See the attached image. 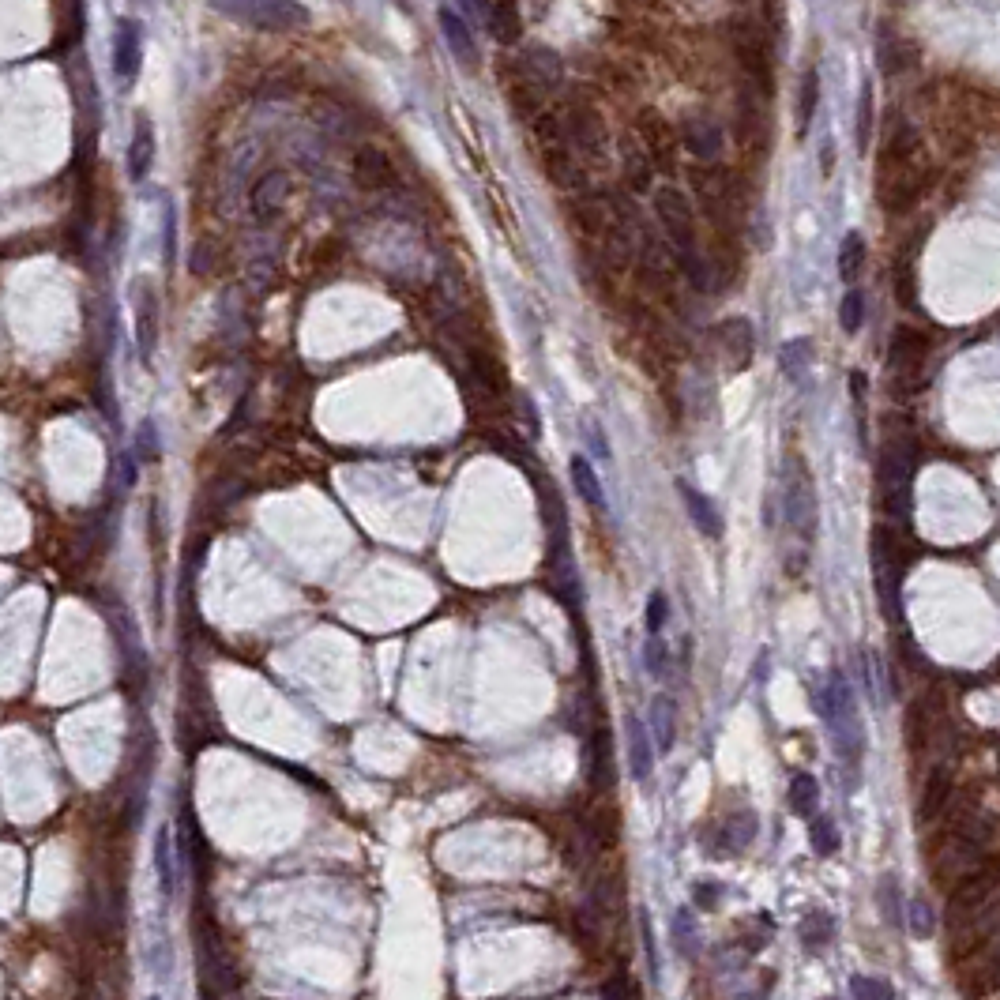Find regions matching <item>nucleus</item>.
Instances as JSON below:
<instances>
[{"mask_svg": "<svg viewBox=\"0 0 1000 1000\" xmlns=\"http://www.w3.org/2000/svg\"><path fill=\"white\" fill-rule=\"evenodd\" d=\"M655 215L662 222L666 234V249H670L673 264L685 271V279L696 290L711 286V267H707L704 252H700V237H696V222H692V204L685 200V192L662 185L655 192Z\"/></svg>", "mask_w": 1000, "mask_h": 1000, "instance_id": "nucleus-1", "label": "nucleus"}, {"mask_svg": "<svg viewBox=\"0 0 1000 1000\" xmlns=\"http://www.w3.org/2000/svg\"><path fill=\"white\" fill-rule=\"evenodd\" d=\"M914 440L888 437L876 459V489H880V508L895 531H907L914 516Z\"/></svg>", "mask_w": 1000, "mask_h": 1000, "instance_id": "nucleus-2", "label": "nucleus"}, {"mask_svg": "<svg viewBox=\"0 0 1000 1000\" xmlns=\"http://www.w3.org/2000/svg\"><path fill=\"white\" fill-rule=\"evenodd\" d=\"M816 711H820V719L828 722L839 760L850 767H858L861 752H865V734H861L854 688H850V681H846L843 673H831L828 681H824V688L816 692Z\"/></svg>", "mask_w": 1000, "mask_h": 1000, "instance_id": "nucleus-3", "label": "nucleus"}, {"mask_svg": "<svg viewBox=\"0 0 1000 1000\" xmlns=\"http://www.w3.org/2000/svg\"><path fill=\"white\" fill-rule=\"evenodd\" d=\"M207 4L230 23L267 34L297 31L309 23V8H301L297 0H207Z\"/></svg>", "mask_w": 1000, "mask_h": 1000, "instance_id": "nucleus-4", "label": "nucleus"}, {"mask_svg": "<svg viewBox=\"0 0 1000 1000\" xmlns=\"http://www.w3.org/2000/svg\"><path fill=\"white\" fill-rule=\"evenodd\" d=\"M873 579L884 617L899 621V613H903V546L895 538V527H880L873 534Z\"/></svg>", "mask_w": 1000, "mask_h": 1000, "instance_id": "nucleus-5", "label": "nucleus"}, {"mask_svg": "<svg viewBox=\"0 0 1000 1000\" xmlns=\"http://www.w3.org/2000/svg\"><path fill=\"white\" fill-rule=\"evenodd\" d=\"M1000 891V873L997 869H978V873L963 876L959 884H955L952 899H948V910H944V922L948 929H967L974 925L978 918L985 914H993V899H997Z\"/></svg>", "mask_w": 1000, "mask_h": 1000, "instance_id": "nucleus-6", "label": "nucleus"}, {"mask_svg": "<svg viewBox=\"0 0 1000 1000\" xmlns=\"http://www.w3.org/2000/svg\"><path fill=\"white\" fill-rule=\"evenodd\" d=\"M782 516L790 523V531L797 538H805V542H813L816 534V489H813V478H809V470L801 467V463H790L786 470V485H782Z\"/></svg>", "mask_w": 1000, "mask_h": 1000, "instance_id": "nucleus-7", "label": "nucleus"}, {"mask_svg": "<svg viewBox=\"0 0 1000 1000\" xmlns=\"http://www.w3.org/2000/svg\"><path fill=\"white\" fill-rule=\"evenodd\" d=\"M925 361H929V339L914 328H899L891 335L888 350V373L891 384L899 391H914L925 376Z\"/></svg>", "mask_w": 1000, "mask_h": 1000, "instance_id": "nucleus-8", "label": "nucleus"}, {"mask_svg": "<svg viewBox=\"0 0 1000 1000\" xmlns=\"http://www.w3.org/2000/svg\"><path fill=\"white\" fill-rule=\"evenodd\" d=\"M196 955H200V974L207 978L204 993H234L237 985H241V974H237L234 959L222 952V944L215 937L200 933Z\"/></svg>", "mask_w": 1000, "mask_h": 1000, "instance_id": "nucleus-9", "label": "nucleus"}, {"mask_svg": "<svg viewBox=\"0 0 1000 1000\" xmlns=\"http://www.w3.org/2000/svg\"><path fill=\"white\" fill-rule=\"evenodd\" d=\"M564 117H568V136H572L579 158H606V143H610L606 125L591 106H572V110H564Z\"/></svg>", "mask_w": 1000, "mask_h": 1000, "instance_id": "nucleus-10", "label": "nucleus"}, {"mask_svg": "<svg viewBox=\"0 0 1000 1000\" xmlns=\"http://www.w3.org/2000/svg\"><path fill=\"white\" fill-rule=\"evenodd\" d=\"M143 64V31L136 19H121L117 23V38H113V72L121 83H132L140 76Z\"/></svg>", "mask_w": 1000, "mask_h": 1000, "instance_id": "nucleus-11", "label": "nucleus"}, {"mask_svg": "<svg viewBox=\"0 0 1000 1000\" xmlns=\"http://www.w3.org/2000/svg\"><path fill=\"white\" fill-rule=\"evenodd\" d=\"M132 305H136V350H140V361L151 365L155 358V343H158V297L155 290L140 282L132 290Z\"/></svg>", "mask_w": 1000, "mask_h": 1000, "instance_id": "nucleus-12", "label": "nucleus"}, {"mask_svg": "<svg viewBox=\"0 0 1000 1000\" xmlns=\"http://www.w3.org/2000/svg\"><path fill=\"white\" fill-rule=\"evenodd\" d=\"M561 76H564V64L561 57L553 53V49H527L523 53V61H519V79L523 83H531L534 91H557L561 87Z\"/></svg>", "mask_w": 1000, "mask_h": 1000, "instance_id": "nucleus-13", "label": "nucleus"}, {"mask_svg": "<svg viewBox=\"0 0 1000 1000\" xmlns=\"http://www.w3.org/2000/svg\"><path fill=\"white\" fill-rule=\"evenodd\" d=\"M286 200H290V177H286L282 170L264 173V177H260L249 192V207L260 222L275 219L282 207H286Z\"/></svg>", "mask_w": 1000, "mask_h": 1000, "instance_id": "nucleus-14", "label": "nucleus"}, {"mask_svg": "<svg viewBox=\"0 0 1000 1000\" xmlns=\"http://www.w3.org/2000/svg\"><path fill=\"white\" fill-rule=\"evenodd\" d=\"M440 31H444V42L452 49V57L463 64V68H474V64H478V46H474V34H470L467 19L459 16V12H452L448 4L440 8Z\"/></svg>", "mask_w": 1000, "mask_h": 1000, "instance_id": "nucleus-15", "label": "nucleus"}, {"mask_svg": "<svg viewBox=\"0 0 1000 1000\" xmlns=\"http://www.w3.org/2000/svg\"><path fill=\"white\" fill-rule=\"evenodd\" d=\"M715 339H719L722 354H726V365H730L734 373H741L752 358V328L749 324H745V320H726V324L715 328Z\"/></svg>", "mask_w": 1000, "mask_h": 1000, "instance_id": "nucleus-16", "label": "nucleus"}, {"mask_svg": "<svg viewBox=\"0 0 1000 1000\" xmlns=\"http://www.w3.org/2000/svg\"><path fill=\"white\" fill-rule=\"evenodd\" d=\"M354 177H358L361 188H388L395 181V166H391V158L384 151L361 147L354 155Z\"/></svg>", "mask_w": 1000, "mask_h": 1000, "instance_id": "nucleus-17", "label": "nucleus"}, {"mask_svg": "<svg viewBox=\"0 0 1000 1000\" xmlns=\"http://www.w3.org/2000/svg\"><path fill=\"white\" fill-rule=\"evenodd\" d=\"M151 162H155V128H151L147 117H140L136 132H132V143H128V177L143 181L151 173Z\"/></svg>", "mask_w": 1000, "mask_h": 1000, "instance_id": "nucleus-18", "label": "nucleus"}, {"mask_svg": "<svg viewBox=\"0 0 1000 1000\" xmlns=\"http://www.w3.org/2000/svg\"><path fill=\"white\" fill-rule=\"evenodd\" d=\"M685 143L700 162H715L722 155V128L707 117H692L685 125Z\"/></svg>", "mask_w": 1000, "mask_h": 1000, "instance_id": "nucleus-19", "label": "nucleus"}, {"mask_svg": "<svg viewBox=\"0 0 1000 1000\" xmlns=\"http://www.w3.org/2000/svg\"><path fill=\"white\" fill-rule=\"evenodd\" d=\"M651 764H655V749H651V734L640 719H628V767H632V779L643 782L651 775Z\"/></svg>", "mask_w": 1000, "mask_h": 1000, "instance_id": "nucleus-20", "label": "nucleus"}, {"mask_svg": "<svg viewBox=\"0 0 1000 1000\" xmlns=\"http://www.w3.org/2000/svg\"><path fill=\"white\" fill-rule=\"evenodd\" d=\"M677 489H681V500H685V508H688V516H692V523L700 527V531L707 534V538H719L722 534V519H719V512H715V504L700 493V489H692L688 482H677Z\"/></svg>", "mask_w": 1000, "mask_h": 1000, "instance_id": "nucleus-21", "label": "nucleus"}, {"mask_svg": "<svg viewBox=\"0 0 1000 1000\" xmlns=\"http://www.w3.org/2000/svg\"><path fill=\"white\" fill-rule=\"evenodd\" d=\"M752 839H756V816L752 813H734L722 820L719 828V850L722 854H741L749 850Z\"/></svg>", "mask_w": 1000, "mask_h": 1000, "instance_id": "nucleus-22", "label": "nucleus"}, {"mask_svg": "<svg viewBox=\"0 0 1000 1000\" xmlns=\"http://www.w3.org/2000/svg\"><path fill=\"white\" fill-rule=\"evenodd\" d=\"M485 27L497 42H516L519 38V16H516V0H489L485 4Z\"/></svg>", "mask_w": 1000, "mask_h": 1000, "instance_id": "nucleus-23", "label": "nucleus"}, {"mask_svg": "<svg viewBox=\"0 0 1000 1000\" xmlns=\"http://www.w3.org/2000/svg\"><path fill=\"white\" fill-rule=\"evenodd\" d=\"M621 158H625L628 185L636 188V192L651 188V177H655V155H651V151H647L640 140H628L625 151H621Z\"/></svg>", "mask_w": 1000, "mask_h": 1000, "instance_id": "nucleus-24", "label": "nucleus"}, {"mask_svg": "<svg viewBox=\"0 0 1000 1000\" xmlns=\"http://www.w3.org/2000/svg\"><path fill=\"white\" fill-rule=\"evenodd\" d=\"M572 485H576V493L591 508H606V493H602V482H598L594 467L587 463V455H572Z\"/></svg>", "mask_w": 1000, "mask_h": 1000, "instance_id": "nucleus-25", "label": "nucleus"}, {"mask_svg": "<svg viewBox=\"0 0 1000 1000\" xmlns=\"http://www.w3.org/2000/svg\"><path fill=\"white\" fill-rule=\"evenodd\" d=\"M861 267H865V237H861L858 230H850V234L843 237V245H839V279H843L846 286H854L861 275Z\"/></svg>", "mask_w": 1000, "mask_h": 1000, "instance_id": "nucleus-26", "label": "nucleus"}, {"mask_svg": "<svg viewBox=\"0 0 1000 1000\" xmlns=\"http://www.w3.org/2000/svg\"><path fill=\"white\" fill-rule=\"evenodd\" d=\"M820 106V72L816 68H805L801 76V94H797V132L805 136L809 125H813V113Z\"/></svg>", "mask_w": 1000, "mask_h": 1000, "instance_id": "nucleus-27", "label": "nucleus"}, {"mask_svg": "<svg viewBox=\"0 0 1000 1000\" xmlns=\"http://www.w3.org/2000/svg\"><path fill=\"white\" fill-rule=\"evenodd\" d=\"M673 730H677V715H673V700L658 696L651 707V737H655L658 752L673 749Z\"/></svg>", "mask_w": 1000, "mask_h": 1000, "instance_id": "nucleus-28", "label": "nucleus"}, {"mask_svg": "<svg viewBox=\"0 0 1000 1000\" xmlns=\"http://www.w3.org/2000/svg\"><path fill=\"white\" fill-rule=\"evenodd\" d=\"M779 365L782 373H786V380H801V376L809 373V365H813V343L809 339H790V343L782 346Z\"/></svg>", "mask_w": 1000, "mask_h": 1000, "instance_id": "nucleus-29", "label": "nucleus"}, {"mask_svg": "<svg viewBox=\"0 0 1000 1000\" xmlns=\"http://www.w3.org/2000/svg\"><path fill=\"white\" fill-rule=\"evenodd\" d=\"M948 790H952V775L937 767V771L929 775V782H925V797H922V809H918V816H922V820H933V816H940L944 801H948Z\"/></svg>", "mask_w": 1000, "mask_h": 1000, "instance_id": "nucleus-30", "label": "nucleus"}, {"mask_svg": "<svg viewBox=\"0 0 1000 1000\" xmlns=\"http://www.w3.org/2000/svg\"><path fill=\"white\" fill-rule=\"evenodd\" d=\"M816 805H820V786H816L813 775H794L790 779V809L797 816H813Z\"/></svg>", "mask_w": 1000, "mask_h": 1000, "instance_id": "nucleus-31", "label": "nucleus"}, {"mask_svg": "<svg viewBox=\"0 0 1000 1000\" xmlns=\"http://www.w3.org/2000/svg\"><path fill=\"white\" fill-rule=\"evenodd\" d=\"M831 937H835V925L824 910H813L805 922H801V940H805V948L809 952H820V948H828Z\"/></svg>", "mask_w": 1000, "mask_h": 1000, "instance_id": "nucleus-32", "label": "nucleus"}, {"mask_svg": "<svg viewBox=\"0 0 1000 1000\" xmlns=\"http://www.w3.org/2000/svg\"><path fill=\"white\" fill-rule=\"evenodd\" d=\"M673 944L681 955H696L700 952V929L692 922V910H677L673 914Z\"/></svg>", "mask_w": 1000, "mask_h": 1000, "instance_id": "nucleus-33", "label": "nucleus"}, {"mask_svg": "<svg viewBox=\"0 0 1000 1000\" xmlns=\"http://www.w3.org/2000/svg\"><path fill=\"white\" fill-rule=\"evenodd\" d=\"M155 873H158V891L173 895V854H170V831L162 828L155 839Z\"/></svg>", "mask_w": 1000, "mask_h": 1000, "instance_id": "nucleus-34", "label": "nucleus"}, {"mask_svg": "<svg viewBox=\"0 0 1000 1000\" xmlns=\"http://www.w3.org/2000/svg\"><path fill=\"white\" fill-rule=\"evenodd\" d=\"M861 320H865V297H861V290H846V297H843V305H839V328L846 331V335H854V331L861 328Z\"/></svg>", "mask_w": 1000, "mask_h": 1000, "instance_id": "nucleus-35", "label": "nucleus"}, {"mask_svg": "<svg viewBox=\"0 0 1000 1000\" xmlns=\"http://www.w3.org/2000/svg\"><path fill=\"white\" fill-rule=\"evenodd\" d=\"M809 839H813V850L820 858H831L839 850V831H835V824H831L828 816H816L813 828H809Z\"/></svg>", "mask_w": 1000, "mask_h": 1000, "instance_id": "nucleus-36", "label": "nucleus"}, {"mask_svg": "<svg viewBox=\"0 0 1000 1000\" xmlns=\"http://www.w3.org/2000/svg\"><path fill=\"white\" fill-rule=\"evenodd\" d=\"M869 132H873V83L865 79V87H861V102H858V147L861 151L869 147Z\"/></svg>", "mask_w": 1000, "mask_h": 1000, "instance_id": "nucleus-37", "label": "nucleus"}, {"mask_svg": "<svg viewBox=\"0 0 1000 1000\" xmlns=\"http://www.w3.org/2000/svg\"><path fill=\"white\" fill-rule=\"evenodd\" d=\"M850 997L880 1000V997H895V989H891L888 982H880V978H865V974H854V978H850Z\"/></svg>", "mask_w": 1000, "mask_h": 1000, "instance_id": "nucleus-38", "label": "nucleus"}, {"mask_svg": "<svg viewBox=\"0 0 1000 1000\" xmlns=\"http://www.w3.org/2000/svg\"><path fill=\"white\" fill-rule=\"evenodd\" d=\"M594 782H602V786H610L613 775H610V734L606 730H598L594 734Z\"/></svg>", "mask_w": 1000, "mask_h": 1000, "instance_id": "nucleus-39", "label": "nucleus"}, {"mask_svg": "<svg viewBox=\"0 0 1000 1000\" xmlns=\"http://www.w3.org/2000/svg\"><path fill=\"white\" fill-rule=\"evenodd\" d=\"M136 452H140V459H147V463H155L158 455H162V444H158V425L151 422V418H143L140 422V433H136Z\"/></svg>", "mask_w": 1000, "mask_h": 1000, "instance_id": "nucleus-40", "label": "nucleus"}, {"mask_svg": "<svg viewBox=\"0 0 1000 1000\" xmlns=\"http://www.w3.org/2000/svg\"><path fill=\"white\" fill-rule=\"evenodd\" d=\"M666 621H670V602H666L662 591H651V598H647V632L658 636L666 628Z\"/></svg>", "mask_w": 1000, "mask_h": 1000, "instance_id": "nucleus-41", "label": "nucleus"}, {"mask_svg": "<svg viewBox=\"0 0 1000 1000\" xmlns=\"http://www.w3.org/2000/svg\"><path fill=\"white\" fill-rule=\"evenodd\" d=\"M666 666H670V651H666V643L658 640V636H651V643H647V670L655 673V677H662Z\"/></svg>", "mask_w": 1000, "mask_h": 1000, "instance_id": "nucleus-42", "label": "nucleus"}, {"mask_svg": "<svg viewBox=\"0 0 1000 1000\" xmlns=\"http://www.w3.org/2000/svg\"><path fill=\"white\" fill-rule=\"evenodd\" d=\"M910 929L918 933V937H929L933 933V914L925 907L922 899H910Z\"/></svg>", "mask_w": 1000, "mask_h": 1000, "instance_id": "nucleus-43", "label": "nucleus"}, {"mask_svg": "<svg viewBox=\"0 0 1000 1000\" xmlns=\"http://www.w3.org/2000/svg\"><path fill=\"white\" fill-rule=\"evenodd\" d=\"M632 993H636V985H625V982L602 985V997H632Z\"/></svg>", "mask_w": 1000, "mask_h": 1000, "instance_id": "nucleus-44", "label": "nucleus"}, {"mask_svg": "<svg viewBox=\"0 0 1000 1000\" xmlns=\"http://www.w3.org/2000/svg\"><path fill=\"white\" fill-rule=\"evenodd\" d=\"M591 448L602 455V459H610V455H613L610 444H606V437H602V429H598V425H591Z\"/></svg>", "mask_w": 1000, "mask_h": 1000, "instance_id": "nucleus-45", "label": "nucleus"}, {"mask_svg": "<svg viewBox=\"0 0 1000 1000\" xmlns=\"http://www.w3.org/2000/svg\"><path fill=\"white\" fill-rule=\"evenodd\" d=\"M166 264H173V211H166Z\"/></svg>", "mask_w": 1000, "mask_h": 1000, "instance_id": "nucleus-46", "label": "nucleus"}]
</instances>
